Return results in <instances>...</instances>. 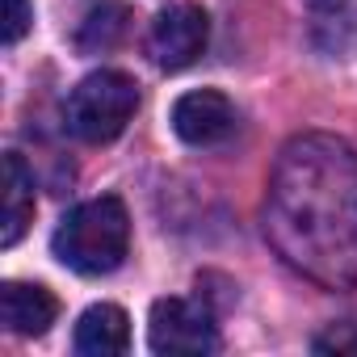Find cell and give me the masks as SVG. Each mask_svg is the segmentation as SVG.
Returning <instances> with one entry per match:
<instances>
[{
	"label": "cell",
	"instance_id": "1",
	"mask_svg": "<svg viewBox=\"0 0 357 357\" xmlns=\"http://www.w3.org/2000/svg\"><path fill=\"white\" fill-rule=\"evenodd\" d=\"M265 236L324 290L357 286V151L324 130L294 135L269 172Z\"/></svg>",
	"mask_w": 357,
	"mask_h": 357
},
{
	"label": "cell",
	"instance_id": "2",
	"mask_svg": "<svg viewBox=\"0 0 357 357\" xmlns=\"http://www.w3.org/2000/svg\"><path fill=\"white\" fill-rule=\"evenodd\" d=\"M51 248L68 269H76L84 278L114 273L126 261V248H130V215H126V206L118 198L80 202L55 227Z\"/></svg>",
	"mask_w": 357,
	"mask_h": 357
},
{
	"label": "cell",
	"instance_id": "3",
	"mask_svg": "<svg viewBox=\"0 0 357 357\" xmlns=\"http://www.w3.org/2000/svg\"><path fill=\"white\" fill-rule=\"evenodd\" d=\"M139 109V89L126 72L101 68L93 76H84L68 101H63V126L80 139V143H109L126 130V122Z\"/></svg>",
	"mask_w": 357,
	"mask_h": 357
},
{
	"label": "cell",
	"instance_id": "4",
	"mask_svg": "<svg viewBox=\"0 0 357 357\" xmlns=\"http://www.w3.org/2000/svg\"><path fill=\"white\" fill-rule=\"evenodd\" d=\"M147 344L155 353H215L219 324L202 298H160L147 319Z\"/></svg>",
	"mask_w": 357,
	"mask_h": 357
},
{
	"label": "cell",
	"instance_id": "5",
	"mask_svg": "<svg viewBox=\"0 0 357 357\" xmlns=\"http://www.w3.org/2000/svg\"><path fill=\"white\" fill-rule=\"evenodd\" d=\"M211 38V22L202 9L194 5H172L164 13H155L151 30H147V55L160 72H185Z\"/></svg>",
	"mask_w": 357,
	"mask_h": 357
},
{
	"label": "cell",
	"instance_id": "6",
	"mask_svg": "<svg viewBox=\"0 0 357 357\" xmlns=\"http://www.w3.org/2000/svg\"><path fill=\"white\" fill-rule=\"evenodd\" d=\"M236 122H240V114L219 89H194L185 97H176V105H172V130L190 147L227 143L236 135Z\"/></svg>",
	"mask_w": 357,
	"mask_h": 357
},
{
	"label": "cell",
	"instance_id": "7",
	"mask_svg": "<svg viewBox=\"0 0 357 357\" xmlns=\"http://www.w3.org/2000/svg\"><path fill=\"white\" fill-rule=\"evenodd\" d=\"M0 315H5L9 332L17 336H43L55 315H59V303L47 286H30V282H5L0 286Z\"/></svg>",
	"mask_w": 357,
	"mask_h": 357
},
{
	"label": "cell",
	"instance_id": "8",
	"mask_svg": "<svg viewBox=\"0 0 357 357\" xmlns=\"http://www.w3.org/2000/svg\"><path fill=\"white\" fill-rule=\"evenodd\" d=\"M76 353L84 357H114V353H126L130 349V319L122 307L114 303H97L80 315L76 324V336H72Z\"/></svg>",
	"mask_w": 357,
	"mask_h": 357
},
{
	"label": "cell",
	"instance_id": "9",
	"mask_svg": "<svg viewBox=\"0 0 357 357\" xmlns=\"http://www.w3.org/2000/svg\"><path fill=\"white\" fill-rule=\"evenodd\" d=\"M34 219V172L17 151L5 155V206H0V244L13 248Z\"/></svg>",
	"mask_w": 357,
	"mask_h": 357
},
{
	"label": "cell",
	"instance_id": "10",
	"mask_svg": "<svg viewBox=\"0 0 357 357\" xmlns=\"http://www.w3.org/2000/svg\"><path fill=\"white\" fill-rule=\"evenodd\" d=\"M122 30H126V9H122V5H101V9H93V13L84 17V26H80V47H84V51H109V47L122 38Z\"/></svg>",
	"mask_w": 357,
	"mask_h": 357
},
{
	"label": "cell",
	"instance_id": "11",
	"mask_svg": "<svg viewBox=\"0 0 357 357\" xmlns=\"http://www.w3.org/2000/svg\"><path fill=\"white\" fill-rule=\"evenodd\" d=\"M311 5V30L324 47H340L349 34V17H353V0H307Z\"/></svg>",
	"mask_w": 357,
	"mask_h": 357
},
{
	"label": "cell",
	"instance_id": "12",
	"mask_svg": "<svg viewBox=\"0 0 357 357\" xmlns=\"http://www.w3.org/2000/svg\"><path fill=\"white\" fill-rule=\"evenodd\" d=\"M30 26H34L30 0H5V26H0V38H5V47H17V43L26 38Z\"/></svg>",
	"mask_w": 357,
	"mask_h": 357
},
{
	"label": "cell",
	"instance_id": "13",
	"mask_svg": "<svg viewBox=\"0 0 357 357\" xmlns=\"http://www.w3.org/2000/svg\"><path fill=\"white\" fill-rule=\"evenodd\" d=\"M315 349L319 353H357V328L353 324H340L328 336H315Z\"/></svg>",
	"mask_w": 357,
	"mask_h": 357
}]
</instances>
